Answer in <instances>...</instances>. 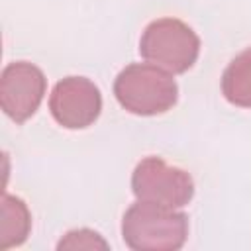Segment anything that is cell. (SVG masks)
<instances>
[{"mask_svg": "<svg viewBox=\"0 0 251 251\" xmlns=\"http://www.w3.org/2000/svg\"><path fill=\"white\" fill-rule=\"evenodd\" d=\"M122 237L133 251H176L188 237V216L137 200L122 218Z\"/></svg>", "mask_w": 251, "mask_h": 251, "instance_id": "obj_1", "label": "cell"}, {"mask_svg": "<svg viewBox=\"0 0 251 251\" xmlns=\"http://www.w3.org/2000/svg\"><path fill=\"white\" fill-rule=\"evenodd\" d=\"M114 96L129 114L157 116L176 104L178 86L169 71L151 63H131L118 73Z\"/></svg>", "mask_w": 251, "mask_h": 251, "instance_id": "obj_2", "label": "cell"}, {"mask_svg": "<svg viewBox=\"0 0 251 251\" xmlns=\"http://www.w3.org/2000/svg\"><path fill=\"white\" fill-rule=\"evenodd\" d=\"M139 53L147 63L180 75L196 63L200 37L190 25L176 18H159L143 29Z\"/></svg>", "mask_w": 251, "mask_h": 251, "instance_id": "obj_3", "label": "cell"}, {"mask_svg": "<svg viewBox=\"0 0 251 251\" xmlns=\"http://www.w3.org/2000/svg\"><path fill=\"white\" fill-rule=\"evenodd\" d=\"M131 192L143 202L182 208L194 196V180L184 169L171 167L161 157L149 155L131 173Z\"/></svg>", "mask_w": 251, "mask_h": 251, "instance_id": "obj_4", "label": "cell"}, {"mask_svg": "<svg viewBox=\"0 0 251 251\" xmlns=\"http://www.w3.org/2000/svg\"><path fill=\"white\" fill-rule=\"evenodd\" d=\"M49 110L59 126L67 129H84L98 120L102 112V94L86 76H65L51 90Z\"/></svg>", "mask_w": 251, "mask_h": 251, "instance_id": "obj_5", "label": "cell"}, {"mask_svg": "<svg viewBox=\"0 0 251 251\" xmlns=\"http://www.w3.org/2000/svg\"><path fill=\"white\" fill-rule=\"evenodd\" d=\"M45 88L47 78L37 65L14 61L0 75V106L10 120L22 124L37 112Z\"/></svg>", "mask_w": 251, "mask_h": 251, "instance_id": "obj_6", "label": "cell"}, {"mask_svg": "<svg viewBox=\"0 0 251 251\" xmlns=\"http://www.w3.org/2000/svg\"><path fill=\"white\" fill-rule=\"evenodd\" d=\"M31 227V214L25 202L18 196L2 194V220H0V251L22 245Z\"/></svg>", "mask_w": 251, "mask_h": 251, "instance_id": "obj_7", "label": "cell"}, {"mask_svg": "<svg viewBox=\"0 0 251 251\" xmlns=\"http://www.w3.org/2000/svg\"><path fill=\"white\" fill-rule=\"evenodd\" d=\"M226 100L239 108H251V47L235 55L222 75Z\"/></svg>", "mask_w": 251, "mask_h": 251, "instance_id": "obj_8", "label": "cell"}, {"mask_svg": "<svg viewBox=\"0 0 251 251\" xmlns=\"http://www.w3.org/2000/svg\"><path fill=\"white\" fill-rule=\"evenodd\" d=\"M57 249H108V243L100 237V233L92 229H73L59 243Z\"/></svg>", "mask_w": 251, "mask_h": 251, "instance_id": "obj_9", "label": "cell"}]
</instances>
